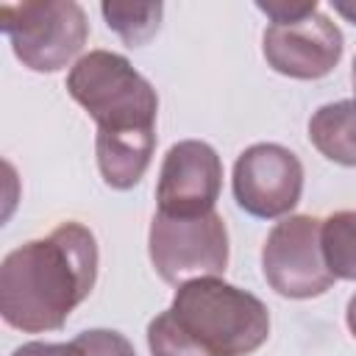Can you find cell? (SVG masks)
I'll list each match as a JSON object with an SVG mask.
<instances>
[{
    "mask_svg": "<svg viewBox=\"0 0 356 356\" xmlns=\"http://www.w3.org/2000/svg\"><path fill=\"white\" fill-rule=\"evenodd\" d=\"M156 150V131H142V134H100L95 136V156H97V170L103 181L111 189H134L153 159Z\"/></svg>",
    "mask_w": 356,
    "mask_h": 356,
    "instance_id": "30bf717a",
    "label": "cell"
},
{
    "mask_svg": "<svg viewBox=\"0 0 356 356\" xmlns=\"http://www.w3.org/2000/svg\"><path fill=\"white\" fill-rule=\"evenodd\" d=\"M11 356H83L75 342H25Z\"/></svg>",
    "mask_w": 356,
    "mask_h": 356,
    "instance_id": "e0dca14e",
    "label": "cell"
},
{
    "mask_svg": "<svg viewBox=\"0 0 356 356\" xmlns=\"http://www.w3.org/2000/svg\"><path fill=\"white\" fill-rule=\"evenodd\" d=\"M325 267L339 281H356V211H334L320 222Z\"/></svg>",
    "mask_w": 356,
    "mask_h": 356,
    "instance_id": "7c38bea8",
    "label": "cell"
},
{
    "mask_svg": "<svg viewBox=\"0 0 356 356\" xmlns=\"http://www.w3.org/2000/svg\"><path fill=\"white\" fill-rule=\"evenodd\" d=\"M345 323H348V328H350V334L356 337V295L348 300V309H345Z\"/></svg>",
    "mask_w": 356,
    "mask_h": 356,
    "instance_id": "d6986e66",
    "label": "cell"
},
{
    "mask_svg": "<svg viewBox=\"0 0 356 356\" xmlns=\"http://www.w3.org/2000/svg\"><path fill=\"white\" fill-rule=\"evenodd\" d=\"M334 11L356 25V0H334Z\"/></svg>",
    "mask_w": 356,
    "mask_h": 356,
    "instance_id": "ac0fdd59",
    "label": "cell"
},
{
    "mask_svg": "<svg viewBox=\"0 0 356 356\" xmlns=\"http://www.w3.org/2000/svg\"><path fill=\"white\" fill-rule=\"evenodd\" d=\"M350 81H353V92H356V58H353V70H350Z\"/></svg>",
    "mask_w": 356,
    "mask_h": 356,
    "instance_id": "ffe728a7",
    "label": "cell"
},
{
    "mask_svg": "<svg viewBox=\"0 0 356 356\" xmlns=\"http://www.w3.org/2000/svg\"><path fill=\"white\" fill-rule=\"evenodd\" d=\"M342 47V31L323 11H314L300 22H270L261 36V53L267 67L295 81L325 78L339 64Z\"/></svg>",
    "mask_w": 356,
    "mask_h": 356,
    "instance_id": "9c48e42d",
    "label": "cell"
},
{
    "mask_svg": "<svg viewBox=\"0 0 356 356\" xmlns=\"http://www.w3.org/2000/svg\"><path fill=\"white\" fill-rule=\"evenodd\" d=\"M147 348L153 356H206L192 342V337L175 323L170 309L147 323Z\"/></svg>",
    "mask_w": 356,
    "mask_h": 356,
    "instance_id": "5bb4252c",
    "label": "cell"
},
{
    "mask_svg": "<svg viewBox=\"0 0 356 356\" xmlns=\"http://www.w3.org/2000/svg\"><path fill=\"white\" fill-rule=\"evenodd\" d=\"M256 8L264 11L275 25H286V22H300L306 17H312L317 8V0H256Z\"/></svg>",
    "mask_w": 356,
    "mask_h": 356,
    "instance_id": "2e32d148",
    "label": "cell"
},
{
    "mask_svg": "<svg viewBox=\"0 0 356 356\" xmlns=\"http://www.w3.org/2000/svg\"><path fill=\"white\" fill-rule=\"evenodd\" d=\"M234 200L242 211L259 220L286 217L303 195L300 159L275 142H259L245 147L234 161L231 178Z\"/></svg>",
    "mask_w": 356,
    "mask_h": 356,
    "instance_id": "52a82bcc",
    "label": "cell"
},
{
    "mask_svg": "<svg viewBox=\"0 0 356 356\" xmlns=\"http://www.w3.org/2000/svg\"><path fill=\"white\" fill-rule=\"evenodd\" d=\"M100 14L128 47H142L147 44L161 22L164 6L161 3H103Z\"/></svg>",
    "mask_w": 356,
    "mask_h": 356,
    "instance_id": "4fadbf2b",
    "label": "cell"
},
{
    "mask_svg": "<svg viewBox=\"0 0 356 356\" xmlns=\"http://www.w3.org/2000/svg\"><path fill=\"white\" fill-rule=\"evenodd\" d=\"M67 92L97 122L100 134L156 131L159 95L120 53H83L67 75Z\"/></svg>",
    "mask_w": 356,
    "mask_h": 356,
    "instance_id": "3957f363",
    "label": "cell"
},
{
    "mask_svg": "<svg viewBox=\"0 0 356 356\" xmlns=\"http://www.w3.org/2000/svg\"><path fill=\"white\" fill-rule=\"evenodd\" d=\"M222 186V161L209 142H175L159 170L156 200L170 217H197L214 211Z\"/></svg>",
    "mask_w": 356,
    "mask_h": 356,
    "instance_id": "ba28073f",
    "label": "cell"
},
{
    "mask_svg": "<svg viewBox=\"0 0 356 356\" xmlns=\"http://www.w3.org/2000/svg\"><path fill=\"white\" fill-rule=\"evenodd\" d=\"M97 281L95 234L67 220L42 239H31L0 264V317L25 334L58 331Z\"/></svg>",
    "mask_w": 356,
    "mask_h": 356,
    "instance_id": "6da1fadb",
    "label": "cell"
},
{
    "mask_svg": "<svg viewBox=\"0 0 356 356\" xmlns=\"http://www.w3.org/2000/svg\"><path fill=\"white\" fill-rule=\"evenodd\" d=\"M320 222L312 214H289L270 228L261 248V273L281 298L309 300L334 286L337 278L323 259Z\"/></svg>",
    "mask_w": 356,
    "mask_h": 356,
    "instance_id": "8992f818",
    "label": "cell"
},
{
    "mask_svg": "<svg viewBox=\"0 0 356 356\" xmlns=\"http://www.w3.org/2000/svg\"><path fill=\"white\" fill-rule=\"evenodd\" d=\"M309 142L328 161L356 167V97L320 106L309 120Z\"/></svg>",
    "mask_w": 356,
    "mask_h": 356,
    "instance_id": "8fae6325",
    "label": "cell"
},
{
    "mask_svg": "<svg viewBox=\"0 0 356 356\" xmlns=\"http://www.w3.org/2000/svg\"><path fill=\"white\" fill-rule=\"evenodd\" d=\"M83 356H136L134 345L111 328H89L72 339Z\"/></svg>",
    "mask_w": 356,
    "mask_h": 356,
    "instance_id": "9a60e30c",
    "label": "cell"
},
{
    "mask_svg": "<svg viewBox=\"0 0 356 356\" xmlns=\"http://www.w3.org/2000/svg\"><path fill=\"white\" fill-rule=\"evenodd\" d=\"M170 314L206 356H250L270 337L267 306L220 275L181 284Z\"/></svg>",
    "mask_w": 356,
    "mask_h": 356,
    "instance_id": "7a4b0ae2",
    "label": "cell"
},
{
    "mask_svg": "<svg viewBox=\"0 0 356 356\" xmlns=\"http://www.w3.org/2000/svg\"><path fill=\"white\" fill-rule=\"evenodd\" d=\"M147 253L159 278L170 286L222 275L228 267V228L217 211L197 217L156 211L147 234Z\"/></svg>",
    "mask_w": 356,
    "mask_h": 356,
    "instance_id": "5b68a950",
    "label": "cell"
},
{
    "mask_svg": "<svg viewBox=\"0 0 356 356\" xmlns=\"http://www.w3.org/2000/svg\"><path fill=\"white\" fill-rule=\"evenodd\" d=\"M0 28L14 56L33 72L64 70L86 44V11L75 0H22L0 6Z\"/></svg>",
    "mask_w": 356,
    "mask_h": 356,
    "instance_id": "277c9868",
    "label": "cell"
}]
</instances>
